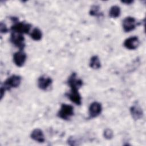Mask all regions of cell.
I'll use <instances>...</instances> for the list:
<instances>
[{
	"instance_id": "obj_16",
	"label": "cell",
	"mask_w": 146,
	"mask_h": 146,
	"mask_svg": "<svg viewBox=\"0 0 146 146\" xmlns=\"http://www.w3.org/2000/svg\"><path fill=\"white\" fill-rule=\"evenodd\" d=\"M30 36L34 40H39L42 36V31L37 27L34 28L30 33Z\"/></svg>"
},
{
	"instance_id": "obj_21",
	"label": "cell",
	"mask_w": 146,
	"mask_h": 146,
	"mask_svg": "<svg viewBox=\"0 0 146 146\" xmlns=\"http://www.w3.org/2000/svg\"><path fill=\"white\" fill-rule=\"evenodd\" d=\"M6 90L2 86L1 87V99H2V98H3V96H4Z\"/></svg>"
},
{
	"instance_id": "obj_7",
	"label": "cell",
	"mask_w": 146,
	"mask_h": 146,
	"mask_svg": "<svg viewBox=\"0 0 146 146\" xmlns=\"http://www.w3.org/2000/svg\"><path fill=\"white\" fill-rule=\"evenodd\" d=\"M136 26V21L132 17H127L123 21V27L125 32H129L134 30Z\"/></svg>"
},
{
	"instance_id": "obj_3",
	"label": "cell",
	"mask_w": 146,
	"mask_h": 146,
	"mask_svg": "<svg viewBox=\"0 0 146 146\" xmlns=\"http://www.w3.org/2000/svg\"><path fill=\"white\" fill-rule=\"evenodd\" d=\"M21 82V77L19 75H13L9 77L3 83V87L6 90H9L12 88H16L18 87Z\"/></svg>"
},
{
	"instance_id": "obj_5",
	"label": "cell",
	"mask_w": 146,
	"mask_h": 146,
	"mask_svg": "<svg viewBox=\"0 0 146 146\" xmlns=\"http://www.w3.org/2000/svg\"><path fill=\"white\" fill-rule=\"evenodd\" d=\"M67 83L71 88V90H78L83 86V81L80 79L77 78V75L75 72L72 73L69 76Z\"/></svg>"
},
{
	"instance_id": "obj_14",
	"label": "cell",
	"mask_w": 146,
	"mask_h": 146,
	"mask_svg": "<svg viewBox=\"0 0 146 146\" xmlns=\"http://www.w3.org/2000/svg\"><path fill=\"white\" fill-rule=\"evenodd\" d=\"M90 66L93 69H99L101 67V63L98 56L94 55L91 57L90 61Z\"/></svg>"
},
{
	"instance_id": "obj_4",
	"label": "cell",
	"mask_w": 146,
	"mask_h": 146,
	"mask_svg": "<svg viewBox=\"0 0 146 146\" xmlns=\"http://www.w3.org/2000/svg\"><path fill=\"white\" fill-rule=\"evenodd\" d=\"M10 42L20 50H23L25 47V38L22 34L12 32L10 36Z\"/></svg>"
},
{
	"instance_id": "obj_17",
	"label": "cell",
	"mask_w": 146,
	"mask_h": 146,
	"mask_svg": "<svg viewBox=\"0 0 146 146\" xmlns=\"http://www.w3.org/2000/svg\"><path fill=\"white\" fill-rule=\"evenodd\" d=\"M90 14L95 17H101L103 15V14L100 12V7L98 5H93L91 7L90 10Z\"/></svg>"
},
{
	"instance_id": "obj_9",
	"label": "cell",
	"mask_w": 146,
	"mask_h": 146,
	"mask_svg": "<svg viewBox=\"0 0 146 146\" xmlns=\"http://www.w3.org/2000/svg\"><path fill=\"white\" fill-rule=\"evenodd\" d=\"M26 58V54L22 50H19L14 54L13 62L17 66L22 67L25 64Z\"/></svg>"
},
{
	"instance_id": "obj_15",
	"label": "cell",
	"mask_w": 146,
	"mask_h": 146,
	"mask_svg": "<svg viewBox=\"0 0 146 146\" xmlns=\"http://www.w3.org/2000/svg\"><path fill=\"white\" fill-rule=\"evenodd\" d=\"M120 13H121V10H120V7H119L118 6L115 5V6H112L110 8V11H109V15L111 18H116L119 17V15H120Z\"/></svg>"
},
{
	"instance_id": "obj_22",
	"label": "cell",
	"mask_w": 146,
	"mask_h": 146,
	"mask_svg": "<svg viewBox=\"0 0 146 146\" xmlns=\"http://www.w3.org/2000/svg\"><path fill=\"white\" fill-rule=\"evenodd\" d=\"M122 3H126L128 5H129L133 2V1H121Z\"/></svg>"
},
{
	"instance_id": "obj_1",
	"label": "cell",
	"mask_w": 146,
	"mask_h": 146,
	"mask_svg": "<svg viewBox=\"0 0 146 146\" xmlns=\"http://www.w3.org/2000/svg\"><path fill=\"white\" fill-rule=\"evenodd\" d=\"M74 115V107L70 104H62L58 112V116L64 120H69Z\"/></svg>"
},
{
	"instance_id": "obj_13",
	"label": "cell",
	"mask_w": 146,
	"mask_h": 146,
	"mask_svg": "<svg viewBox=\"0 0 146 146\" xmlns=\"http://www.w3.org/2000/svg\"><path fill=\"white\" fill-rule=\"evenodd\" d=\"M30 137L33 140L39 143H43L45 140L43 131L39 128L34 129L31 132Z\"/></svg>"
},
{
	"instance_id": "obj_12",
	"label": "cell",
	"mask_w": 146,
	"mask_h": 146,
	"mask_svg": "<svg viewBox=\"0 0 146 146\" xmlns=\"http://www.w3.org/2000/svg\"><path fill=\"white\" fill-rule=\"evenodd\" d=\"M130 112L132 117L135 120H139L142 118L143 112L141 108L137 104H134L130 108Z\"/></svg>"
},
{
	"instance_id": "obj_8",
	"label": "cell",
	"mask_w": 146,
	"mask_h": 146,
	"mask_svg": "<svg viewBox=\"0 0 146 146\" xmlns=\"http://www.w3.org/2000/svg\"><path fill=\"white\" fill-rule=\"evenodd\" d=\"M140 44L139 38L136 36H131L126 39L124 42V46L128 50H135L137 48Z\"/></svg>"
},
{
	"instance_id": "obj_18",
	"label": "cell",
	"mask_w": 146,
	"mask_h": 146,
	"mask_svg": "<svg viewBox=\"0 0 146 146\" xmlns=\"http://www.w3.org/2000/svg\"><path fill=\"white\" fill-rule=\"evenodd\" d=\"M103 135L104 136V137L107 139H111L113 137V132L111 129L109 128H107L104 130V133H103Z\"/></svg>"
},
{
	"instance_id": "obj_10",
	"label": "cell",
	"mask_w": 146,
	"mask_h": 146,
	"mask_svg": "<svg viewBox=\"0 0 146 146\" xmlns=\"http://www.w3.org/2000/svg\"><path fill=\"white\" fill-rule=\"evenodd\" d=\"M52 83V80L51 78L43 75L39 78L38 80V86L42 90H46L48 88Z\"/></svg>"
},
{
	"instance_id": "obj_11",
	"label": "cell",
	"mask_w": 146,
	"mask_h": 146,
	"mask_svg": "<svg viewBox=\"0 0 146 146\" xmlns=\"http://www.w3.org/2000/svg\"><path fill=\"white\" fill-rule=\"evenodd\" d=\"M69 99L76 105H80L82 104V97L76 90H71L70 92L66 94Z\"/></svg>"
},
{
	"instance_id": "obj_6",
	"label": "cell",
	"mask_w": 146,
	"mask_h": 146,
	"mask_svg": "<svg viewBox=\"0 0 146 146\" xmlns=\"http://www.w3.org/2000/svg\"><path fill=\"white\" fill-rule=\"evenodd\" d=\"M102 110V107L100 103L97 102H92L90 104L88 109L90 117L94 118L97 117L101 113Z\"/></svg>"
},
{
	"instance_id": "obj_20",
	"label": "cell",
	"mask_w": 146,
	"mask_h": 146,
	"mask_svg": "<svg viewBox=\"0 0 146 146\" xmlns=\"http://www.w3.org/2000/svg\"><path fill=\"white\" fill-rule=\"evenodd\" d=\"M0 31H1V33H6L8 31V29H7V26L3 22H1Z\"/></svg>"
},
{
	"instance_id": "obj_19",
	"label": "cell",
	"mask_w": 146,
	"mask_h": 146,
	"mask_svg": "<svg viewBox=\"0 0 146 146\" xmlns=\"http://www.w3.org/2000/svg\"><path fill=\"white\" fill-rule=\"evenodd\" d=\"M78 140L73 136H71L68 139V144L70 145H79V143H78Z\"/></svg>"
},
{
	"instance_id": "obj_2",
	"label": "cell",
	"mask_w": 146,
	"mask_h": 146,
	"mask_svg": "<svg viewBox=\"0 0 146 146\" xmlns=\"http://www.w3.org/2000/svg\"><path fill=\"white\" fill-rule=\"evenodd\" d=\"M31 27V25L30 23L18 22V21L14 22L13 25L11 27V30L12 32H15L23 34H29Z\"/></svg>"
}]
</instances>
